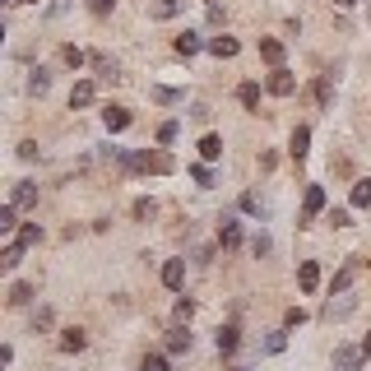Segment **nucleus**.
Segmentation results:
<instances>
[{
  "label": "nucleus",
  "mask_w": 371,
  "mask_h": 371,
  "mask_svg": "<svg viewBox=\"0 0 371 371\" xmlns=\"http://www.w3.org/2000/svg\"><path fill=\"white\" fill-rule=\"evenodd\" d=\"M121 163L130 172H153V177H172L177 172V158L163 153V149H144V153H121Z\"/></svg>",
  "instance_id": "1"
},
{
  "label": "nucleus",
  "mask_w": 371,
  "mask_h": 371,
  "mask_svg": "<svg viewBox=\"0 0 371 371\" xmlns=\"http://www.w3.org/2000/svg\"><path fill=\"white\" fill-rule=\"evenodd\" d=\"M265 89H270L274 98H293V93H297V79L288 75V70H270V79H265Z\"/></svg>",
  "instance_id": "2"
},
{
  "label": "nucleus",
  "mask_w": 371,
  "mask_h": 371,
  "mask_svg": "<svg viewBox=\"0 0 371 371\" xmlns=\"http://www.w3.org/2000/svg\"><path fill=\"white\" fill-rule=\"evenodd\" d=\"M191 348H195V334H191V325H181V320H177V325L168 329V353H191Z\"/></svg>",
  "instance_id": "3"
},
{
  "label": "nucleus",
  "mask_w": 371,
  "mask_h": 371,
  "mask_svg": "<svg viewBox=\"0 0 371 371\" xmlns=\"http://www.w3.org/2000/svg\"><path fill=\"white\" fill-rule=\"evenodd\" d=\"M362 358H367V353L353 348V344H339V348H334V367L339 371H362Z\"/></svg>",
  "instance_id": "4"
},
{
  "label": "nucleus",
  "mask_w": 371,
  "mask_h": 371,
  "mask_svg": "<svg viewBox=\"0 0 371 371\" xmlns=\"http://www.w3.org/2000/svg\"><path fill=\"white\" fill-rule=\"evenodd\" d=\"M320 209H325V186H306V195H302V223H311Z\"/></svg>",
  "instance_id": "5"
},
{
  "label": "nucleus",
  "mask_w": 371,
  "mask_h": 371,
  "mask_svg": "<svg viewBox=\"0 0 371 371\" xmlns=\"http://www.w3.org/2000/svg\"><path fill=\"white\" fill-rule=\"evenodd\" d=\"M214 348L223 353V358H227V353H237V348H241V329H237V325H218V334H214Z\"/></svg>",
  "instance_id": "6"
},
{
  "label": "nucleus",
  "mask_w": 371,
  "mask_h": 371,
  "mask_svg": "<svg viewBox=\"0 0 371 371\" xmlns=\"http://www.w3.org/2000/svg\"><path fill=\"white\" fill-rule=\"evenodd\" d=\"M163 288H172V293L186 288V260H168L163 265Z\"/></svg>",
  "instance_id": "7"
},
{
  "label": "nucleus",
  "mask_w": 371,
  "mask_h": 371,
  "mask_svg": "<svg viewBox=\"0 0 371 371\" xmlns=\"http://www.w3.org/2000/svg\"><path fill=\"white\" fill-rule=\"evenodd\" d=\"M130 121H135V116L125 112V107H116V102H112V107H102V125H107L112 135H121V130H125Z\"/></svg>",
  "instance_id": "8"
},
{
  "label": "nucleus",
  "mask_w": 371,
  "mask_h": 371,
  "mask_svg": "<svg viewBox=\"0 0 371 371\" xmlns=\"http://www.w3.org/2000/svg\"><path fill=\"white\" fill-rule=\"evenodd\" d=\"M204 46H209V56H218V61H232L237 56V51H241V42H237V37H209V42H204Z\"/></svg>",
  "instance_id": "9"
},
{
  "label": "nucleus",
  "mask_w": 371,
  "mask_h": 371,
  "mask_svg": "<svg viewBox=\"0 0 371 371\" xmlns=\"http://www.w3.org/2000/svg\"><path fill=\"white\" fill-rule=\"evenodd\" d=\"M93 98H98V84L93 79H79L75 89H70V107H93Z\"/></svg>",
  "instance_id": "10"
},
{
  "label": "nucleus",
  "mask_w": 371,
  "mask_h": 371,
  "mask_svg": "<svg viewBox=\"0 0 371 371\" xmlns=\"http://www.w3.org/2000/svg\"><path fill=\"white\" fill-rule=\"evenodd\" d=\"M10 204H14V209H33V204H37V186H33V181H19L14 195H10Z\"/></svg>",
  "instance_id": "11"
},
{
  "label": "nucleus",
  "mask_w": 371,
  "mask_h": 371,
  "mask_svg": "<svg viewBox=\"0 0 371 371\" xmlns=\"http://www.w3.org/2000/svg\"><path fill=\"white\" fill-rule=\"evenodd\" d=\"M84 344H89V334H84L79 325L61 329V353H84Z\"/></svg>",
  "instance_id": "12"
},
{
  "label": "nucleus",
  "mask_w": 371,
  "mask_h": 371,
  "mask_svg": "<svg viewBox=\"0 0 371 371\" xmlns=\"http://www.w3.org/2000/svg\"><path fill=\"white\" fill-rule=\"evenodd\" d=\"M297 283H302V293H315V288H320V265H315V260H302Z\"/></svg>",
  "instance_id": "13"
},
{
  "label": "nucleus",
  "mask_w": 371,
  "mask_h": 371,
  "mask_svg": "<svg viewBox=\"0 0 371 371\" xmlns=\"http://www.w3.org/2000/svg\"><path fill=\"white\" fill-rule=\"evenodd\" d=\"M181 10H186V0H153L149 5V19H177Z\"/></svg>",
  "instance_id": "14"
},
{
  "label": "nucleus",
  "mask_w": 371,
  "mask_h": 371,
  "mask_svg": "<svg viewBox=\"0 0 371 371\" xmlns=\"http://www.w3.org/2000/svg\"><path fill=\"white\" fill-rule=\"evenodd\" d=\"M237 102H241L246 112H256V107H260V84H256V79H246V84H237Z\"/></svg>",
  "instance_id": "15"
},
{
  "label": "nucleus",
  "mask_w": 371,
  "mask_h": 371,
  "mask_svg": "<svg viewBox=\"0 0 371 371\" xmlns=\"http://www.w3.org/2000/svg\"><path fill=\"white\" fill-rule=\"evenodd\" d=\"M260 56L270 61L274 70H283V42H279V37H260Z\"/></svg>",
  "instance_id": "16"
},
{
  "label": "nucleus",
  "mask_w": 371,
  "mask_h": 371,
  "mask_svg": "<svg viewBox=\"0 0 371 371\" xmlns=\"http://www.w3.org/2000/svg\"><path fill=\"white\" fill-rule=\"evenodd\" d=\"M149 98H153L158 107H177V102H186V93H181V89H168V84H158V89H149Z\"/></svg>",
  "instance_id": "17"
},
{
  "label": "nucleus",
  "mask_w": 371,
  "mask_h": 371,
  "mask_svg": "<svg viewBox=\"0 0 371 371\" xmlns=\"http://www.w3.org/2000/svg\"><path fill=\"white\" fill-rule=\"evenodd\" d=\"M237 241H241V227H237V218H223V223H218V246L232 251Z\"/></svg>",
  "instance_id": "18"
},
{
  "label": "nucleus",
  "mask_w": 371,
  "mask_h": 371,
  "mask_svg": "<svg viewBox=\"0 0 371 371\" xmlns=\"http://www.w3.org/2000/svg\"><path fill=\"white\" fill-rule=\"evenodd\" d=\"M93 70H98V79H112V84L121 79V65L112 56H102V51H93Z\"/></svg>",
  "instance_id": "19"
},
{
  "label": "nucleus",
  "mask_w": 371,
  "mask_h": 371,
  "mask_svg": "<svg viewBox=\"0 0 371 371\" xmlns=\"http://www.w3.org/2000/svg\"><path fill=\"white\" fill-rule=\"evenodd\" d=\"M306 144H311V125H297V130H293V139H288V149H293V158H297V163L306 158Z\"/></svg>",
  "instance_id": "20"
},
{
  "label": "nucleus",
  "mask_w": 371,
  "mask_h": 371,
  "mask_svg": "<svg viewBox=\"0 0 371 371\" xmlns=\"http://www.w3.org/2000/svg\"><path fill=\"white\" fill-rule=\"evenodd\" d=\"M172 46H177V56H195V51H200L204 42H200V33H191V28H186V33H181Z\"/></svg>",
  "instance_id": "21"
},
{
  "label": "nucleus",
  "mask_w": 371,
  "mask_h": 371,
  "mask_svg": "<svg viewBox=\"0 0 371 371\" xmlns=\"http://www.w3.org/2000/svg\"><path fill=\"white\" fill-rule=\"evenodd\" d=\"M348 200H353V209H371V181L367 177L353 181V195H348Z\"/></svg>",
  "instance_id": "22"
},
{
  "label": "nucleus",
  "mask_w": 371,
  "mask_h": 371,
  "mask_svg": "<svg viewBox=\"0 0 371 371\" xmlns=\"http://www.w3.org/2000/svg\"><path fill=\"white\" fill-rule=\"evenodd\" d=\"M200 158H204V163L223 158V135H204V139H200Z\"/></svg>",
  "instance_id": "23"
},
{
  "label": "nucleus",
  "mask_w": 371,
  "mask_h": 371,
  "mask_svg": "<svg viewBox=\"0 0 371 371\" xmlns=\"http://www.w3.org/2000/svg\"><path fill=\"white\" fill-rule=\"evenodd\" d=\"M353 274H358V260H348V265L334 274V283H329V288H334V293H348V288H353Z\"/></svg>",
  "instance_id": "24"
},
{
  "label": "nucleus",
  "mask_w": 371,
  "mask_h": 371,
  "mask_svg": "<svg viewBox=\"0 0 371 371\" xmlns=\"http://www.w3.org/2000/svg\"><path fill=\"white\" fill-rule=\"evenodd\" d=\"M33 297H37L33 283H14V288H10V306H28Z\"/></svg>",
  "instance_id": "25"
},
{
  "label": "nucleus",
  "mask_w": 371,
  "mask_h": 371,
  "mask_svg": "<svg viewBox=\"0 0 371 371\" xmlns=\"http://www.w3.org/2000/svg\"><path fill=\"white\" fill-rule=\"evenodd\" d=\"M23 251H28V246H19V241H14V246H5V256H0V270H19Z\"/></svg>",
  "instance_id": "26"
},
{
  "label": "nucleus",
  "mask_w": 371,
  "mask_h": 371,
  "mask_svg": "<svg viewBox=\"0 0 371 371\" xmlns=\"http://www.w3.org/2000/svg\"><path fill=\"white\" fill-rule=\"evenodd\" d=\"M14 227H19V209L5 204V209H0V232H14Z\"/></svg>",
  "instance_id": "27"
},
{
  "label": "nucleus",
  "mask_w": 371,
  "mask_h": 371,
  "mask_svg": "<svg viewBox=\"0 0 371 371\" xmlns=\"http://www.w3.org/2000/svg\"><path fill=\"white\" fill-rule=\"evenodd\" d=\"M33 241H42V227H37V223H23L19 227V246H33Z\"/></svg>",
  "instance_id": "28"
},
{
  "label": "nucleus",
  "mask_w": 371,
  "mask_h": 371,
  "mask_svg": "<svg viewBox=\"0 0 371 371\" xmlns=\"http://www.w3.org/2000/svg\"><path fill=\"white\" fill-rule=\"evenodd\" d=\"M51 89V75L46 70H33V79H28V93H46Z\"/></svg>",
  "instance_id": "29"
},
{
  "label": "nucleus",
  "mask_w": 371,
  "mask_h": 371,
  "mask_svg": "<svg viewBox=\"0 0 371 371\" xmlns=\"http://www.w3.org/2000/svg\"><path fill=\"white\" fill-rule=\"evenodd\" d=\"M130 214H135L139 223H149V218L158 214V204H153V200H135V209H130Z\"/></svg>",
  "instance_id": "30"
},
{
  "label": "nucleus",
  "mask_w": 371,
  "mask_h": 371,
  "mask_svg": "<svg viewBox=\"0 0 371 371\" xmlns=\"http://www.w3.org/2000/svg\"><path fill=\"white\" fill-rule=\"evenodd\" d=\"M315 107H329V75L315 79Z\"/></svg>",
  "instance_id": "31"
},
{
  "label": "nucleus",
  "mask_w": 371,
  "mask_h": 371,
  "mask_svg": "<svg viewBox=\"0 0 371 371\" xmlns=\"http://www.w3.org/2000/svg\"><path fill=\"white\" fill-rule=\"evenodd\" d=\"M61 61H65L70 70H79V65H84V61H89V56H84V51H79V46H65V51H61Z\"/></svg>",
  "instance_id": "32"
},
{
  "label": "nucleus",
  "mask_w": 371,
  "mask_h": 371,
  "mask_svg": "<svg viewBox=\"0 0 371 371\" xmlns=\"http://www.w3.org/2000/svg\"><path fill=\"white\" fill-rule=\"evenodd\" d=\"M177 130H181L177 121H163V125H158V144H172V139H177Z\"/></svg>",
  "instance_id": "33"
},
{
  "label": "nucleus",
  "mask_w": 371,
  "mask_h": 371,
  "mask_svg": "<svg viewBox=\"0 0 371 371\" xmlns=\"http://www.w3.org/2000/svg\"><path fill=\"white\" fill-rule=\"evenodd\" d=\"M191 315H195V302H191V297H181V302H177V320H181V325H191Z\"/></svg>",
  "instance_id": "34"
},
{
  "label": "nucleus",
  "mask_w": 371,
  "mask_h": 371,
  "mask_svg": "<svg viewBox=\"0 0 371 371\" xmlns=\"http://www.w3.org/2000/svg\"><path fill=\"white\" fill-rule=\"evenodd\" d=\"M353 306H358L353 297H348V302H339V306H329V320H344V315H353Z\"/></svg>",
  "instance_id": "35"
},
{
  "label": "nucleus",
  "mask_w": 371,
  "mask_h": 371,
  "mask_svg": "<svg viewBox=\"0 0 371 371\" xmlns=\"http://www.w3.org/2000/svg\"><path fill=\"white\" fill-rule=\"evenodd\" d=\"M302 320H306V311H302V306H293V311L283 315V325H288V329H297V325H302Z\"/></svg>",
  "instance_id": "36"
},
{
  "label": "nucleus",
  "mask_w": 371,
  "mask_h": 371,
  "mask_svg": "<svg viewBox=\"0 0 371 371\" xmlns=\"http://www.w3.org/2000/svg\"><path fill=\"white\" fill-rule=\"evenodd\" d=\"M19 158H23V163H33V158H37V144H33V139H23V144H19Z\"/></svg>",
  "instance_id": "37"
},
{
  "label": "nucleus",
  "mask_w": 371,
  "mask_h": 371,
  "mask_svg": "<svg viewBox=\"0 0 371 371\" xmlns=\"http://www.w3.org/2000/svg\"><path fill=\"white\" fill-rule=\"evenodd\" d=\"M191 177L200 181V186H214V172H209V168H191Z\"/></svg>",
  "instance_id": "38"
},
{
  "label": "nucleus",
  "mask_w": 371,
  "mask_h": 371,
  "mask_svg": "<svg viewBox=\"0 0 371 371\" xmlns=\"http://www.w3.org/2000/svg\"><path fill=\"white\" fill-rule=\"evenodd\" d=\"M265 348H270V353H283V348H288V339H283V329H279V334H270V344H265Z\"/></svg>",
  "instance_id": "39"
},
{
  "label": "nucleus",
  "mask_w": 371,
  "mask_h": 371,
  "mask_svg": "<svg viewBox=\"0 0 371 371\" xmlns=\"http://www.w3.org/2000/svg\"><path fill=\"white\" fill-rule=\"evenodd\" d=\"M251 251H256V256H270V237L260 232V237H256V241H251Z\"/></svg>",
  "instance_id": "40"
},
{
  "label": "nucleus",
  "mask_w": 371,
  "mask_h": 371,
  "mask_svg": "<svg viewBox=\"0 0 371 371\" xmlns=\"http://www.w3.org/2000/svg\"><path fill=\"white\" fill-rule=\"evenodd\" d=\"M139 371H168V358H144V367Z\"/></svg>",
  "instance_id": "41"
},
{
  "label": "nucleus",
  "mask_w": 371,
  "mask_h": 371,
  "mask_svg": "<svg viewBox=\"0 0 371 371\" xmlns=\"http://www.w3.org/2000/svg\"><path fill=\"white\" fill-rule=\"evenodd\" d=\"M329 223H334V227H348V209H329Z\"/></svg>",
  "instance_id": "42"
},
{
  "label": "nucleus",
  "mask_w": 371,
  "mask_h": 371,
  "mask_svg": "<svg viewBox=\"0 0 371 371\" xmlns=\"http://www.w3.org/2000/svg\"><path fill=\"white\" fill-rule=\"evenodd\" d=\"M46 325H51V311H46V306H42V311L33 315V329H46Z\"/></svg>",
  "instance_id": "43"
},
{
  "label": "nucleus",
  "mask_w": 371,
  "mask_h": 371,
  "mask_svg": "<svg viewBox=\"0 0 371 371\" xmlns=\"http://www.w3.org/2000/svg\"><path fill=\"white\" fill-rule=\"evenodd\" d=\"M112 5H116V0H89V10H93V14H107Z\"/></svg>",
  "instance_id": "44"
},
{
  "label": "nucleus",
  "mask_w": 371,
  "mask_h": 371,
  "mask_svg": "<svg viewBox=\"0 0 371 371\" xmlns=\"http://www.w3.org/2000/svg\"><path fill=\"white\" fill-rule=\"evenodd\" d=\"M362 353H367V358H371V334H367V339H362Z\"/></svg>",
  "instance_id": "45"
},
{
  "label": "nucleus",
  "mask_w": 371,
  "mask_h": 371,
  "mask_svg": "<svg viewBox=\"0 0 371 371\" xmlns=\"http://www.w3.org/2000/svg\"><path fill=\"white\" fill-rule=\"evenodd\" d=\"M334 5H339V10H348V5H358V0H334Z\"/></svg>",
  "instance_id": "46"
},
{
  "label": "nucleus",
  "mask_w": 371,
  "mask_h": 371,
  "mask_svg": "<svg viewBox=\"0 0 371 371\" xmlns=\"http://www.w3.org/2000/svg\"><path fill=\"white\" fill-rule=\"evenodd\" d=\"M14 5H37V0H14Z\"/></svg>",
  "instance_id": "47"
},
{
  "label": "nucleus",
  "mask_w": 371,
  "mask_h": 371,
  "mask_svg": "<svg viewBox=\"0 0 371 371\" xmlns=\"http://www.w3.org/2000/svg\"><path fill=\"white\" fill-rule=\"evenodd\" d=\"M10 5H14V0H10Z\"/></svg>",
  "instance_id": "48"
}]
</instances>
